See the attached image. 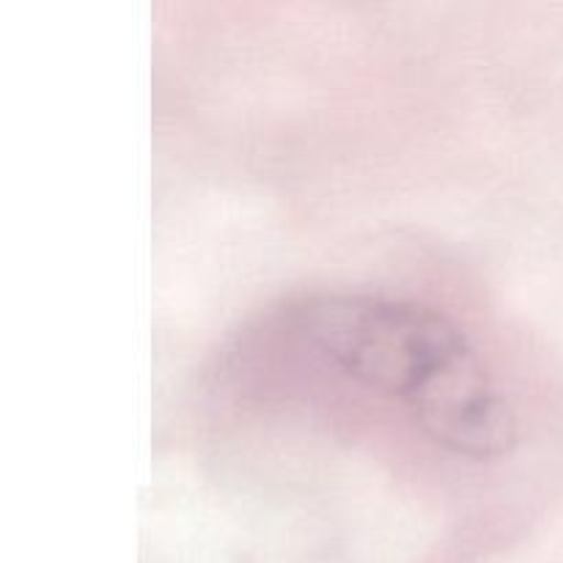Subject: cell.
<instances>
[{
  "label": "cell",
  "mask_w": 563,
  "mask_h": 563,
  "mask_svg": "<svg viewBox=\"0 0 563 563\" xmlns=\"http://www.w3.org/2000/svg\"><path fill=\"white\" fill-rule=\"evenodd\" d=\"M297 328L346 377L399 399L434 443L476 460L515 445L509 399L438 308L372 291H319L300 302Z\"/></svg>",
  "instance_id": "1"
}]
</instances>
